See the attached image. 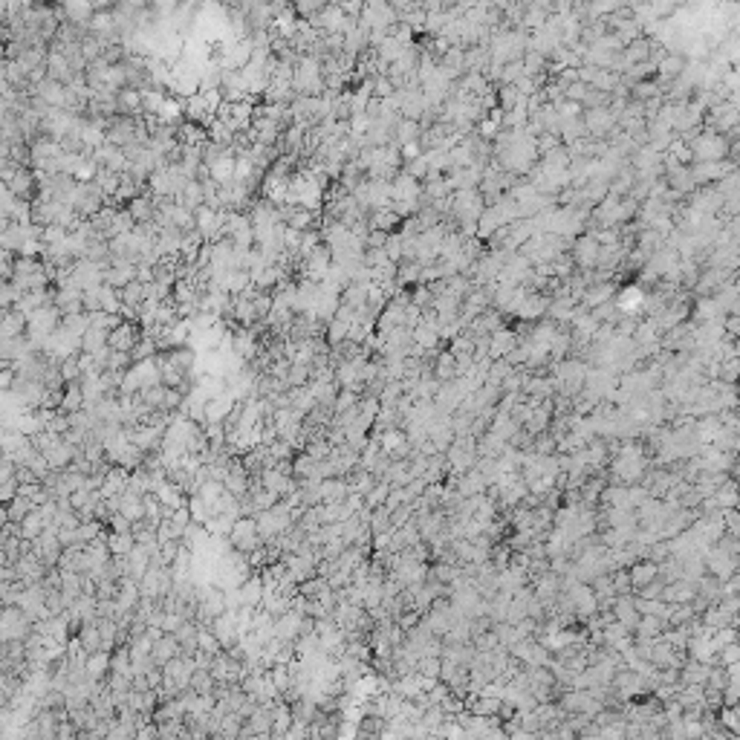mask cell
<instances>
[{"instance_id": "1", "label": "cell", "mask_w": 740, "mask_h": 740, "mask_svg": "<svg viewBox=\"0 0 740 740\" xmlns=\"http://www.w3.org/2000/svg\"><path fill=\"white\" fill-rule=\"evenodd\" d=\"M581 125H585V133L590 136H607L610 131H616V116L610 113V108H593L581 113Z\"/></svg>"}, {"instance_id": "2", "label": "cell", "mask_w": 740, "mask_h": 740, "mask_svg": "<svg viewBox=\"0 0 740 740\" xmlns=\"http://www.w3.org/2000/svg\"><path fill=\"white\" fill-rule=\"evenodd\" d=\"M598 252H602V246H598L590 235H585L581 240L573 243V267L578 269H585V272H593L596 269V263H598Z\"/></svg>"}, {"instance_id": "3", "label": "cell", "mask_w": 740, "mask_h": 740, "mask_svg": "<svg viewBox=\"0 0 740 740\" xmlns=\"http://www.w3.org/2000/svg\"><path fill=\"white\" fill-rule=\"evenodd\" d=\"M139 339H142V330H139V324L136 321H121L110 333V336H108V347L110 350H119V353H131Z\"/></svg>"}, {"instance_id": "4", "label": "cell", "mask_w": 740, "mask_h": 740, "mask_svg": "<svg viewBox=\"0 0 740 740\" xmlns=\"http://www.w3.org/2000/svg\"><path fill=\"white\" fill-rule=\"evenodd\" d=\"M419 197H422V183L396 171V177L391 180V203H417Z\"/></svg>"}, {"instance_id": "5", "label": "cell", "mask_w": 740, "mask_h": 740, "mask_svg": "<svg viewBox=\"0 0 740 740\" xmlns=\"http://www.w3.org/2000/svg\"><path fill=\"white\" fill-rule=\"evenodd\" d=\"M128 215H131V220L136 223V226H145V223H153V211H156V203H153V197L151 194H139L136 200H131L128 203Z\"/></svg>"}, {"instance_id": "6", "label": "cell", "mask_w": 740, "mask_h": 740, "mask_svg": "<svg viewBox=\"0 0 740 740\" xmlns=\"http://www.w3.org/2000/svg\"><path fill=\"white\" fill-rule=\"evenodd\" d=\"M237 593H240V607H255V610H258L260 602H263V581H260V575L252 573V575L237 587Z\"/></svg>"}, {"instance_id": "7", "label": "cell", "mask_w": 740, "mask_h": 740, "mask_svg": "<svg viewBox=\"0 0 740 740\" xmlns=\"http://www.w3.org/2000/svg\"><path fill=\"white\" fill-rule=\"evenodd\" d=\"M628 578H630V596H633L639 587L650 585V581L657 578V564H650V561H637V564H630V567H628Z\"/></svg>"}, {"instance_id": "8", "label": "cell", "mask_w": 740, "mask_h": 740, "mask_svg": "<svg viewBox=\"0 0 740 740\" xmlns=\"http://www.w3.org/2000/svg\"><path fill=\"white\" fill-rule=\"evenodd\" d=\"M73 69H69V61L64 58V56H58V52H49L47 56V78H52V81H58V84H69L73 81Z\"/></svg>"}, {"instance_id": "9", "label": "cell", "mask_w": 740, "mask_h": 740, "mask_svg": "<svg viewBox=\"0 0 740 740\" xmlns=\"http://www.w3.org/2000/svg\"><path fill=\"white\" fill-rule=\"evenodd\" d=\"M712 665H703L694 659H685V665L680 668V685H706Z\"/></svg>"}, {"instance_id": "10", "label": "cell", "mask_w": 740, "mask_h": 740, "mask_svg": "<svg viewBox=\"0 0 740 740\" xmlns=\"http://www.w3.org/2000/svg\"><path fill=\"white\" fill-rule=\"evenodd\" d=\"M682 69H685V58H682V56H671V52H668V56L657 64V78H659V84H662V81H665V84H671V81L680 78Z\"/></svg>"}, {"instance_id": "11", "label": "cell", "mask_w": 740, "mask_h": 740, "mask_svg": "<svg viewBox=\"0 0 740 740\" xmlns=\"http://www.w3.org/2000/svg\"><path fill=\"white\" fill-rule=\"evenodd\" d=\"M93 183H96V188L104 194V200H110L113 194L119 191V185H121V174H113V171H108V168H99V171H96V177H93Z\"/></svg>"}, {"instance_id": "12", "label": "cell", "mask_w": 740, "mask_h": 740, "mask_svg": "<svg viewBox=\"0 0 740 740\" xmlns=\"http://www.w3.org/2000/svg\"><path fill=\"white\" fill-rule=\"evenodd\" d=\"M108 553H110V558H128L131 555V550L136 547V541H133V535L131 532H125V535H116V532H110L108 538Z\"/></svg>"}, {"instance_id": "13", "label": "cell", "mask_w": 740, "mask_h": 740, "mask_svg": "<svg viewBox=\"0 0 740 740\" xmlns=\"http://www.w3.org/2000/svg\"><path fill=\"white\" fill-rule=\"evenodd\" d=\"M391 136H394V142L408 145V142H417V139L422 136V128H419V121H414V119H399Z\"/></svg>"}, {"instance_id": "14", "label": "cell", "mask_w": 740, "mask_h": 740, "mask_svg": "<svg viewBox=\"0 0 740 740\" xmlns=\"http://www.w3.org/2000/svg\"><path fill=\"white\" fill-rule=\"evenodd\" d=\"M108 336H110V333H101V330L87 327V333L81 336V353H90V356H96L99 350H104V347H108Z\"/></svg>"}, {"instance_id": "15", "label": "cell", "mask_w": 740, "mask_h": 740, "mask_svg": "<svg viewBox=\"0 0 740 740\" xmlns=\"http://www.w3.org/2000/svg\"><path fill=\"white\" fill-rule=\"evenodd\" d=\"M119 301L131 307V310H139L145 301V284H139V280H131L125 289H119Z\"/></svg>"}, {"instance_id": "16", "label": "cell", "mask_w": 740, "mask_h": 740, "mask_svg": "<svg viewBox=\"0 0 740 740\" xmlns=\"http://www.w3.org/2000/svg\"><path fill=\"white\" fill-rule=\"evenodd\" d=\"M99 310H101V312H108V315H119V312H121L119 289H113V287L104 284V287L99 289Z\"/></svg>"}, {"instance_id": "17", "label": "cell", "mask_w": 740, "mask_h": 740, "mask_svg": "<svg viewBox=\"0 0 740 740\" xmlns=\"http://www.w3.org/2000/svg\"><path fill=\"white\" fill-rule=\"evenodd\" d=\"M32 509H35V503H32V501H26V498H21V495H15V498L9 501V509H6L9 523H17V526H21V523H24V518L32 512Z\"/></svg>"}, {"instance_id": "18", "label": "cell", "mask_w": 740, "mask_h": 740, "mask_svg": "<svg viewBox=\"0 0 740 740\" xmlns=\"http://www.w3.org/2000/svg\"><path fill=\"white\" fill-rule=\"evenodd\" d=\"M156 353H160V347H156V342L151 336H145L142 333V339L136 342V347L131 350V362H145V359H153Z\"/></svg>"}, {"instance_id": "19", "label": "cell", "mask_w": 740, "mask_h": 740, "mask_svg": "<svg viewBox=\"0 0 740 740\" xmlns=\"http://www.w3.org/2000/svg\"><path fill=\"white\" fill-rule=\"evenodd\" d=\"M387 495H391V486H387V483H382V480H376V486H373V489H370L367 495H364V509H370V512H373V509L385 506Z\"/></svg>"}, {"instance_id": "20", "label": "cell", "mask_w": 740, "mask_h": 740, "mask_svg": "<svg viewBox=\"0 0 740 740\" xmlns=\"http://www.w3.org/2000/svg\"><path fill=\"white\" fill-rule=\"evenodd\" d=\"M740 662V645H726V648H720L717 650V657H714V665L717 668H729V665H737Z\"/></svg>"}, {"instance_id": "21", "label": "cell", "mask_w": 740, "mask_h": 740, "mask_svg": "<svg viewBox=\"0 0 740 740\" xmlns=\"http://www.w3.org/2000/svg\"><path fill=\"white\" fill-rule=\"evenodd\" d=\"M439 668H443L439 657H419V662H417V674L428 677V680H439Z\"/></svg>"}, {"instance_id": "22", "label": "cell", "mask_w": 740, "mask_h": 740, "mask_svg": "<svg viewBox=\"0 0 740 740\" xmlns=\"http://www.w3.org/2000/svg\"><path fill=\"white\" fill-rule=\"evenodd\" d=\"M419 263H408V260H402L396 263V278L402 280V284H419Z\"/></svg>"}, {"instance_id": "23", "label": "cell", "mask_w": 740, "mask_h": 740, "mask_svg": "<svg viewBox=\"0 0 740 740\" xmlns=\"http://www.w3.org/2000/svg\"><path fill=\"white\" fill-rule=\"evenodd\" d=\"M131 353H119V350H110L108 353V362H104V370H119V373H125L131 367Z\"/></svg>"}, {"instance_id": "24", "label": "cell", "mask_w": 740, "mask_h": 740, "mask_svg": "<svg viewBox=\"0 0 740 740\" xmlns=\"http://www.w3.org/2000/svg\"><path fill=\"white\" fill-rule=\"evenodd\" d=\"M498 101H501V110H503V113H509L512 108H518V104H521V93L515 90V87H501Z\"/></svg>"}, {"instance_id": "25", "label": "cell", "mask_w": 740, "mask_h": 740, "mask_svg": "<svg viewBox=\"0 0 740 740\" xmlns=\"http://www.w3.org/2000/svg\"><path fill=\"white\" fill-rule=\"evenodd\" d=\"M737 642V628H720L712 633V645L720 650V648H726V645H734Z\"/></svg>"}, {"instance_id": "26", "label": "cell", "mask_w": 740, "mask_h": 740, "mask_svg": "<svg viewBox=\"0 0 740 740\" xmlns=\"http://www.w3.org/2000/svg\"><path fill=\"white\" fill-rule=\"evenodd\" d=\"M385 255H387V260H391V263H399V260H402V237H399V232H391V235H387Z\"/></svg>"}, {"instance_id": "27", "label": "cell", "mask_w": 740, "mask_h": 740, "mask_svg": "<svg viewBox=\"0 0 740 740\" xmlns=\"http://www.w3.org/2000/svg\"><path fill=\"white\" fill-rule=\"evenodd\" d=\"M17 298H21V292H17L12 284H3V287H0V310L9 312V310L15 307Z\"/></svg>"}, {"instance_id": "28", "label": "cell", "mask_w": 740, "mask_h": 740, "mask_svg": "<svg viewBox=\"0 0 740 740\" xmlns=\"http://www.w3.org/2000/svg\"><path fill=\"white\" fill-rule=\"evenodd\" d=\"M12 272H15V255L0 249V280H12Z\"/></svg>"}, {"instance_id": "29", "label": "cell", "mask_w": 740, "mask_h": 740, "mask_svg": "<svg viewBox=\"0 0 740 740\" xmlns=\"http://www.w3.org/2000/svg\"><path fill=\"white\" fill-rule=\"evenodd\" d=\"M662 590H665V585H662L659 578H654V581H650V585L639 587V590L633 593V596H639V598H662Z\"/></svg>"}, {"instance_id": "30", "label": "cell", "mask_w": 740, "mask_h": 740, "mask_svg": "<svg viewBox=\"0 0 740 740\" xmlns=\"http://www.w3.org/2000/svg\"><path fill=\"white\" fill-rule=\"evenodd\" d=\"M387 243V232H376V228H370V235L364 237V249H385Z\"/></svg>"}, {"instance_id": "31", "label": "cell", "mask_w": 740, "mask_h": 740, "mask_svg": "<svg viewBox=\"0 0 740 740\" xmlns=\"http://www.w3.org/2000/svg\"><path fill=\"white\" fill-rule=\"evenodd\" d=\"M108 523H110V530H113L116 535H125V532H131V526H133L128 518H121L119 512H113V515L108 518Z\"/></svg>"}, {"instance_id": "32", "label": "cell", "mask_w": 740, "mask_h": 740, "mask_svg": "<svg viewBox=\"0 0 740 740\" xmlns=\"http://www.w3.org/2000/svg\"><path fill=\"white\" fill-rule=\"evenodd\" d=\"M399 156L402 160H417V156H422V145L419 142H408V145H402V151H399Z\"/></svg>"}, {"instance_id": "33", "label": "cell", "mask_w": 740, "mask_h": 740, "mask_svg": "<svg viewBox=\"0 0 740 740\" xmlns=\"http://www.w3.org/2000/svg\"><path fill=\"white\" fill-rule=\"evenodd\" d=\"M498 128H501V125H495L491 119H483L480 125H478V133L486 136V139H495V136H498Z\"/></svg>"}, {"instance_id": "34", "label": "cell", "mask_w": 740, "mask_h": 740, "mask_svg": "<svg viewBox=\"0 0 740 740\" xmlns=\"http://www.w3.org/2000/svg\"><path fill=\"white\" fill-rule=\"evenodd\" d=\"M9 90H12V87H9V81H6V73H3V64H0V99H3V96H6Z\"/></svg>"}, {"instance_id": "35", "label": "cell", "mask_w": 740, "mask_h": 740, "mask_svg": "<svg viewBox=\"0 0 740 740\" xmlns=\"http://www.w3.org/2000/svg\"><path fill=\"white\" fill-rule=\"evenodd\" d=\"M3 315H6V312H3V310H0V321H3Z\"/></svg>"}, {"instance_id": "36", "label": "cell", "mask_w": 740, "mask_h": 740, "mask_svg": "<svg viewBox=\"0 0 740 740\" xmlns=\"http://www.w3.org/2000/svg\"><path fill=\"white\" fill-rule=\"evenodd\" d=\"M697 740H709V737H697Z\"/></svg>"}]
</instances>
